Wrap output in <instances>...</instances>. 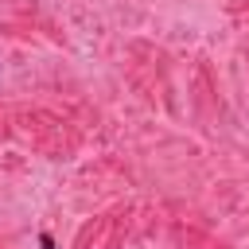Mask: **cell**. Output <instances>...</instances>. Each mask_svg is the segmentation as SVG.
<instances>
[{
  "label": "cell",
  "mask_w": 249,
  "mask_h": 249,
  "mask_svg": "<svg viewBox=\"0 0 249 249\" xmlns=\"http://www.w3.org/2000/svg\"><path fill=\"white\" fill-rule=\"evenodd\" d=\"M39 245H43V249H54V241H51V233H39Z\"/></svg>",
  "instance_id": "6da1fadb"
}]
</instances>
